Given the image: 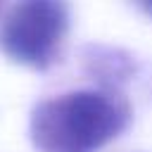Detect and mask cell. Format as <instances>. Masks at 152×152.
<instances>
[{
  "label": "cell",
  "instance_id": "obj_1",
  "mask_svg": "<svg viewBox=\"0 0 152 152\" xmlns=\"http://www.w3.org/2000/svg\"><path fill=\"white\" fill-rule=\"evenodd\" d=\"M131 121L119 90L83 88L38 102L31 112V140L40 152H97Z\"/></svg>",
  "mask_w": 152,
  "mask_h": 152
},
{
  "label": "cell",
  "instance_id": "obj_2",
  "mask_svg": "<svg viewBox=\"0 0 152 152\" xmlns=\"http://www.w3.org/2000/svg\"><path fill=\"white\" fill-rule=\"evenodd\" d=\"M69 5L26 0L12 5L0 21V50L31 69H48L62 57L69 33Z\"/></svg>",
  "mask_w": 152,
  "mask_h": 152
},
{
  "label": "cell",
  "instance_id": "obj_3",
  "mask_svg": "<svg viewBox=\"0 0 152 152\" xmlns=\"http://www.w3.org/2000/svg\"><path fill=\"white\" fill-rule=\"evenodd\" d=\"M90 50L93 55L86 57V64L93 78H97L100 88L119 90V86L135 71L133 59L121 50H112V48H90Z\"/></svg>",
  "mask_w": 152,
  "mask_h": 152
},
{
  "label": "cell",
  "instance_id": "obj_4",
  "mask_svg": "<svg viewBox=\"0 0 152 152\" xmlns=\"http://www.w3.org/2000/svg\"><path fill=\"white\" fill-rule=\"evenodd\" d=\"M145 10H147V12H150V14H152V5H145Z\"/></svg>",
  "mask_w": 152,
  "mask_h": 152
},
{
  "label": "cell",
  "instance_id": "obj_5",
  "mask_svg": "<svg viewBox=\"0 0 152 152\" xmlns=\"http://www.w3.org/2000/svg\"><path fill=\"white\" fill-rule=\"evenodd\" d=\"M2 10H5V5H2V2H0V14H2Z\"/></svg>",
  "mask_w": 152,
  "mask_h": 152
}]
</instances>
